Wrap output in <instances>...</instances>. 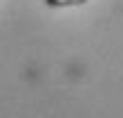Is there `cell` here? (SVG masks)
<instances>
[{
	"mask_svg": "<svg viewBox=\"0 0 123 118\" xmlns=\"http://www.w3.org/2000/svg\"><path fill=\"white\" fill-rule=\"evenodd\" d=\"M48 7H73V5H84L87 0H43Z\"/></svg>",
	"mask_w": 123,
	"mask_h": 118,
	"instance_id": "6da1fadb",
	"label": "cell"
}]
</instances>
